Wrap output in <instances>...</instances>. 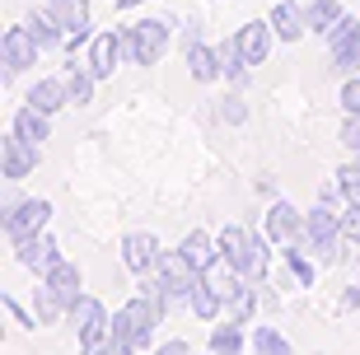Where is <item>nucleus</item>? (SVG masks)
<instances>
[{
  "label": "nucleus",
  "mask_w": 360,
  "mask_h": 355,
  "mask_svg": "<svg viewBox=\"0 0 360 355\" xmlns=\"http://www.w3.org/2000/svg\"><path fill=\"white\" fill-rule=\"evenodd\" d=\"M215 243H220V257L239 276H248L253 285H267V271H271V238L267 234H253L243 224H225L215 234Z\"/></svg>",
  "instance_id": "obj_1"
},
{
  "label": "nucleus",
  "mask_w": 360,
  "mask_h": 355,
  "mask_svg": "<svg viewBox=\"0 0 360 355\" xmlns=\"http://www.w3.org/2000/svg\"><path fill=\"white\" fill-rule=\"evenodd\" d=\"M164 318H169V314H164L155 299L131 295V299L112 314V337H117V342H131L136 351H155V332H160Z\"/></svg>",
  "instance_id": "obj_2"
},
{
  "label": "nucleus",
  "mask_w": 360,
  "mask_h": 355,
  "mask_svg": "<svg viewBox=\"0 0 360 355\" xmlns=\"http://www.w3.org/2000/svg\"><path fill=\"white\" fill-rule=\"evenodd\" d=\"M47 220H52V201H42V197H14V192H5V201H0V229H5L10 243H19L28 234H42Z\"/></svg>",
  "instance_id": "obj_3"
},
{
  "label": "nucleus",
  "mask_w": 360,
  "mask_h": 355,
  "mask_svg": "<svg viewBox=\"0 0 360 355\" xmlns=\"http://www.w3.org/2000/svg\"><path fill=\"white\" fill-rule=\"evenodd\" d=\"M169 33H174V19H136V24H127L122 28L127 61L131 66H155L169 52Z\"/></svg>",
  "instance_id": "obj_4"
},
{
  "label": "nucleus",
  "mask_w": 360,
  "mask_h": 355,
  "mask_svg": "<svg viewBox=\"0 0 360 355\" xmlns=\"http://www.w3.org/2000/svg\"><path fill=\"white\" fill-rule=\"evenodd\" d=\"M66 323H70V332H75L80 351H89V346H98V342H108V337H112V314H108L94 295H80V299L70 304Z\"/></svg>",
  "instance_id": "obj_5"
},
{
  "label": "nucleus",
  "mask_w": 360,
  "mask_h": 355,
  "mask_svg": "<svg viewBox=\"0 0 360 355\" xmlns=\"http://www.w3.org/2000/svg\"><path fill=\"white\" fill-rule=\"evenodd\" d=\"M38 38L28 33L24 24L19 28H5V38H0V66H5V79H14V75H24L28 66H38Z\"/></svg>",
  "instance_id": "obj_6"
},
{
  "label": "nucleus",
  "mask_w": 360,
  "mask_h": 355,
  "mask_svg": "<svg viewBox=\"0 0 360 355\" xmlns=\"http://www.w3.org/2000/svg\"><path fill=\"white\" fill-rule=\"evenodd\" d=\"M14 262L42 280L56 262H61V248H56V238L42 229V234H28V238H19V243H14Z\"/></svg>",
  "instance_id": "obj_7"
},
{
  "label": "nucleus",
  "mask_w": 360,
  "mask_h": 355,
  "mask_svg": "<svg viewBox=\"0 0 360 355\" xmlns=\"http://www.w3.org/2000/svg\"><path fill=\"white\" fill-rule=\"evenodd\" d=\"M33 169H38V145L24 141L19 131H10L0 141V178L5 183H24Z\"/></svg>",
  "instance_id": "obj_8"
},
{
  "label": "nucleus",
  "mask_w": 360,
  "mask_h": 355,
  "mask_svg": "<svg viewBox=\"0 0 360 355\" xmlns=\"http://www.w3.org/2000/svg\"><path fill=\"white\" fill-rule=\"evenodd\" d=\"M262 234L271 238V243H281V248H285V243H304V215L295 211L290 201H271V211L262 215Z\"/></svg>",
  "instance_id": "obj_9"
},
{
  "label": "nucleus",
  "mask_w": 360,
  "mask_h": 355,
  "mask_svg": "<svg viewBox=\"0 0 360 355\" xmlns=\"http://www.w3.org/2000/svg\"><path fill=\"white\" fill-rule=\"evenodd\" d=\"M122 262H127V271H131V276L160 271V262H164L160 238H155V234H146V229H136V234H127V238H122Z\"/></svg>",
  "instance_id": "obj_10"
},
{
  "label": "nucleus",
  "mask_w": 360,
  "mask_h": 355,
  "mask_svg": "<svg viewBox=\"0 0 360 355\" xmlns=\"http://www.w3.org/2000/svg\"><path fill=\"white\" fill-rule=\"evenodd\" d=\"M47 10H52V19L61 28H66V47L75 52V47H84L89 38V0H47Z\"/></svg>",
  "instance_id": "obj_11"
},
{
  "label": "nucleus",
  "mask_w": 360,
  "mask_h": 355,
  "mask_svg": "<svg viewBox=\"0 0 360 355\" xmlns=\"http://www.w3.org/2000/svg\"><path fill=\"white\" fill-rule=\"evenodd\" d=\"M304 243H300V248H323V243H337V238H347L342 234V211H333V206H323V201H314V206H309L304 211Z\"/></svg>",
  "instance_id": "obj_12"
},
{
  "label": "nucleus",
  "mask_w": 360,
  "mask_h": 355,
  "mask_svg": "<svg viewBox=\"0 0 360 355\" xmlns=\"http://www.w3.org/2000/svg\"><path fill=\"white\" fill-rule=\"evenodd\" d=\"M239 38V47H243V61L248 66H267V56H271V47H276V28H271V19H248V24L234 33Z\"/></svg>",
  "instance_id": "obj_13"
},
{
  "label": "nucleus",
  "mask_w": 360,
  "mask_h": 355,
  "mask_svg": "<svg viewBox=\"0 0 360 355\" xmlns=\"http://www.w3.org/2000/svg\"><path fill=\"white\" fill-rule=\"evenodd\" d=\"M122 56H127V42H122V33H98V38L89 42V56H84V66H89L98 79H108L112 70H117Z\"/></svg>",
  "instance_id": "obj_14"
},
{
  "label": "nucleus",
  "mask_w": 360,
  "mask_h": 355,
  "mask_svg": "<svg viewBox=\"0 0 360 355\" xmlns=\"http://www.w3.org/2000/svg\"><path fill=\"white\" fill-rule=\"evenodd\" d=\"M24 103H33L38 112L56 117L61 108H70V89H66V75H52V79H38V84H28Z\"/></svg>",
  "instance_id": "obj_15"
},
{
  "label": "nucleus",
  "mask_w": 360,
  "mask_h": 355,
  "mask_svg": "<svg viewBox=\"0 0 360 355\" xmlns=\"http://www.w3.org/2000/svg\"><path fill=\"white\" fill-rule=\"evenodd\" d=\"M42 280H47V285L56 290V299L66 304V309H70V304H75V299L84 295V271H80L75 262H70V257H61V262H56V266H52V271H47Z\"/></svg>",
  "instance_id": "obj_16"
},
{
  "label": "nucleus",
  "mask_w": 360,
  "mask_h": 355,
  "mask_svg": "<svg viewBox=\"0 0 360 355\" xmlns=\"http://www.w3.org/2000/svg\"><path fill=\"white\" fill-rule=\"evenodd\" d=\"M267 19H271V28H276V38H281V42H300V38L309 33V10H300L295 0H281V5L267 14Z\"/></svg>",
  "instance_id": "obj_17"
},
{
  "label": "nucleus",
  "mask_w": 360,
  "mask_h": 355,
  "mask_svg": "<svg viewBox=\"0 0 360 355\" xmlns=\"http://www.w3.org/2000/svg\"><path fill=\"white\" fill-rule=\"evenodd\" d=\"M187 75L201 79V84H215V79L225 75V66H220V47H206V42H192L187 47Z\"/></svg>",
  "instance_id": "obj_18"
},
{
  "label": "nucleus",
  "mask_w": 360,
  "mask_h": 355,
  "mask_svg": "<svg viewBox=\"0 0 360 355\" xmlns=\"http://www.w3.org/2000/svg\"><path fill=\"white\" fill-rule=\"evenodd\" d=\"M178 252H183L197 271H211V266L220 262V243H215V234H206V229H192V234L178 243Z\"/></svg>",
  "instance_id": "obj_19"
},
{
  "label": "nucleus",
  "mask_w": 360,
  "mask_h": 355,
  "mask_svg": "<svg viewBox=\"0 0 360 355\" xmlns=\"http://www.w3.org/2000/svg\"><path fill=\"white\" fill-rule=\"evenodd\" d=\"M24 28L38 38V47L42 52H52V47H66V28L52 19V10L42 5V10H28V19H24Z\"/></svg>",
  "instance_id": "obj_20"
},
{
  "label": "nucleus",
  "mask_w": 360,
  "mask_h": 355,
  "mask_svg": "<svg viewBox=\"0 0 360 355\" xmlns=\"http://www.w3.org/2000/svg\"><path fill=\"white\" fill-rule=\"evenodd\" d=\"M187 309H192L201 323H215V318L225 314V295L211 285V276H206V271H201V280L192 285V299H187Z\"/></svg>",
  "instance_id": "obj_21"
},
{
  "label": "nucleus",
  "mask_w": 360,
  "mask_h": 355,
  "mask_svg": "<svg viewBox=\"0 0 360 355\" xmlns=\"http://www.w3.org/2000/svg\"><path fill=\"white\" fill-rule=\"evenodd\" d=\"M243 328H248V323H234V318H225L220 328H211V342H206V351H211V355H243V346H253V337H243Z\"/></svg>",
  "instance_id": "obj_22"
},
{
  "label": "nucleus",
  "mask_w": 360,
  "mask_h": 355,
  "mask_svg": "<svg viewBox=\"0 0 360 355\" xmlns=\"http://www.w3.org/2000/svg\"><path fill=\"white\" fill-rule=\"evenodd\" d=\"M10 131H19L24 141H33V145H42L47 136H52V117L47 112H38L33 103H24L19 112H14V122H10Z\"/></svg>",
  "instance_id": "obj_23"
},
{
  "label": "nucleus",
  "mask_w": 360,
  "mask_h": 355,
  "mask_svg": "<svg viewBox=\"0 0 360 355\" xmlns=\"http://www.w3.org/2000/svg\"><path fill=\"white\" fill-rule=\"evenodd\" d=\"M70 309L61 299H56V290L47 285V280H38V290H33V318H38V328H52V323H61Z\"/></svg>",
  "instance_id": "obj_24"
},
{
  "label": "nucleus",
  "mask_w": 360,
  "mask_h": 355,
  "mask_svg": "<svg viewBox=\"0 0 360 355\" xmlns=\"http://www.w3.org/2000/svg\"><path fill=\"white\" fill-rule=\"evenodd\" d=\"M285 266H290V276L300 280V290H314V276H319V262L309 257V248H300V243H285Z\"/></svg>",
  "instance_id": "obj_25"
},
{
  "label": "nucleus",
  "mask_w": 360,
  "mask_h": 355,
  "mask_svg": "<svg viewBox=\"0 0 360 355\" xmlns=\"http://www.w3.org/2000/svg\"><path fill=\"white\" fill-rule=\"evenodd\" d=\"M220 66H225V79L234 84V89H243V84H248V61H243V47H239V38L220 42Z\"/></svg>",
  "instance_id": "obj_26"
},
{
  "label": "nucleus",
  "mask_w": 360,
  "mask_h": 355,
  "mask_svg": "<svg viewBox=\"0 0 360 355\" xmlns=\"http://www.w3.org/2000/svg\"><path fill=\"white\" fill-rule=\"evenodd\" d=\"M94 84H98V75L89 66H66V89H70V103L75 108L94 103Z\"/></svg>",
  "instance_id": "obj_27"
},
{
  "label": "nucleus",
  "mask_w": 360,
  "mask_h": 355,
  "mask_svg": "<svg viewBox=\"0 0 360 355\" xmlns=\"http://www.w3.org/2000/svg\"><path fill=\"white\" fill-rule=\"evenodd\" d=\"M342 5H337V0H314V5H309V33H319V38H328V33H333V24L337 19H342Z\"/></svg>",
  "instance_id": "obj_28"
},
{
  "label": "nucleus",
  "mask_w": 360,
  "mask_h": 355,
  "mask_svg": "<svg viewBox=\"0 0 360 355\" xmlns=\"http://www.w3.org/2000/svg\"><path fill=\"white\" fill-rule=\"evenodd\" d=\"M323 42H328V52H342V47H356V42H360V19H356V14H342V19L333 24V33H328Z\"/></svg>",
  "instance_id": "obj_29"
},
{
  "label": "nucleus",
  "mask_w": 360,
  "mask_h": 355,
  "mask_svg": "<svg viewBox=\"0 0 360 355\" xmlns=\"http://www.w3.org/2000/svg\"><path fill=\"white\" fill-rule=\"evenodd\" d=\"M253 355H295V346L285 342L276 328L262 323V328H253Z\"/></svg>",
  "instance_id": "obj_30"
},
{
  "label": "nucleus",
  "mask_w": 360,
  "mask_h": 355,
  "mask_svg": "<svg viewBox=\"0 0 360 355\" xmlns=\"http://www.w3.org/2000/svg\"><path fill=\"white\" fill-rule=\"evenodd\" d=\"M333 178H337V192H342V206H360V159L342 164Z\"/></svg>",
  "instance_id": "obj_31"
},
{
  "label": "nucleus",
  "mask_w": 360,
  "mask_h": 355,
  "mask_svg": "<svg viewBox=\"0 0 360 355\" xmlns=\"http://www.w3.org/2000/svg\"><path fill=\"white\" fill-rule=\"evenodd\" d=\"M337 103H342V112H347V117H360V75H347V79H342Z\"/></svg>",
  "instance_id": "obj_32"
},
{
  "label": "nucleus",
  "mask_w": 360,
  "mask_h": 355,
  "mask_svg": "<svg viewBox=\"0 0 360 355\" xmlns=\"http://www.w3.org/2000/svg\"><path fill=\"white\" fill-rule=\"evenodd\" d=\"M333 70H337V75H360V42H356V47L333 52Z\"/></svg>",
  "instance_id": "obj_33"
},
{
  "label": "nucleus",
  "mask_w": 360,
  "mask_h": 355,
  "mask_svg": "<svg viewBox=\"0 0 360 355\" xmlns=\"http://www.w3.org/2000/svg\"><path fill=\"white\" fill-rule=\"evenodd\" d=\"M342 234H347V243L360 248V206H342Z\"/></svg>",
  "instance_id": "obj_34"
},
{
  "label": "nucleus",
  "mask_w": 360,
  "mask_h": 355,
  "mask_svg": "<svg viewBox=\"0 0 360 355\" xmlns=\"http://www.w3.org/2000/svg\"><path fill=\"white\" fill-rule=\"evenodd\" d=\"M248 117V108H243V98L239 93H229L225 103H220V122H229V127H234V122H243Z\"/></svg>",
  "instance_id": "obj_35"
},
{
  "label": "nucleus",
  "mask_w": 360,
  "mask_h": 355,
  "mask_svg": "<svg viewBox=\"0 0 360 355\" xmlns=\"http://www.w3.org/2000/svg\"><path fill=\"white\" fill-rule=\"evenodd\" d=\"M342 145H347L351 155H360V117H347V122H342Z\"/></svg>",
  "instance_id": "obj_36"
},
{
  "label": "nucleus",
  "mask_w": 360,
  "mask_h": 355,
  "mask_svg": "<svg viewBox=\"0 0 360 355\" xmlns=\"http://www.w3.org/2000/svg\"><path fill=\"white\" fill-rule=\"evenodd\" d=\"M356 309H360V280L337 295V314H356Z\"/></svg>",
  "instance_id": "obj_37"
},
{
  "label": "nucleus",
  "mask_w": 360,
  "mask_h": 355,
  "mask_svg": "<svg viewBox=\"0 0 360 355\" xmlns=\"http://www.w3.org/2000/svg\"><path fill=\"white\" fill-rule=\"evenodd\" d=\"M5 309H10V318H14V323H19V328H38V318L28 314V309H24V304H19V299H10V295H5Z\"/></svg>",
  "instance_id": "obj_38"
},
{
  "label": "nucleus",
  "mask_w": 360,
  "mask_h": 355,
  "mask_svg": "<svg viewBox=\"0 0 360 355\" xmlns=\"http://www.w3.org/2000/svg\"><path fill=\"white\" fill-rule=\"evenodd\" d=\"M150 355H192V346H187V342H178V337H174V342H160V346H155Z\"/></svg>",
  "instance_id": "obj_39"
},
{
  "label": "nucleus",
  "mask_w": 360,
  "mask_h": 355,
  "mask_svg": "<svg viewBox=\"0 0 360 355\" xmlns=\"http://www.w3.org/2000/svg\"><path fill=\"white\" fill-rule=\"evenodd\" d=\"M108 346H112V355H141V351H136L131 342H117V337H112V342H108Z\"/></svg>",
  "instance_id": "obj_40"
},
{
  "label": "nucleus",
  "mask_w": 360,
  "mask_h": 355,
  "mask_svg": "<svg viewBox=\"0 0 360 355\" xmlns=\"http://www.w3.org/2000/svg\"><path fill=\"white\" fill-rule=\"evenodd\" d=\"M253 187H257V197H276V183H271V178H257Z\"/></svg>",
  "instance_id": "obj_41"
},
{
  "label": "nucleus",
  "mask_w": 360,
  "mask_h": 355,
  "mask_svg": "<svg viewBox=\"0 0 360 355\" xmlns=\"http://www.w3.org/2000/svg\"><path fill=\"white\" fill-rule=\"evenodd\" d=\"M136 5H146V0H117V10H136Z\"/></svg>",
  "instance_id": "obj_42"
},
{
  "label": "nucleus",
  "mask_w": 360,
  "mask_h": 355,
  "mask_svg": "<svg viewBox=\"0 0 360 355\" xmlns=\"http://www.w3.org/2000/svg\"><path fill=\"white\" fill-rule=\"evenodd\" d=\"M206 355H211V351H206Z\"/></svg>",
  "instance_id": "obj_43"
},
{
  "label": "nucleus",
  "mask_w": 360,
  "mask_h": 355,
  "mask_svg": "<svg viewBox=\"0 0 360 355\" xmlns=\"http://www.w3.org/2000/svg\"><path fill=\"white\" fill-rule=\"evenodd\" d=\"M356 159H360V155H356Z\"/></svg>",
  "instance_id": "obj_44"
}]
</instances>
